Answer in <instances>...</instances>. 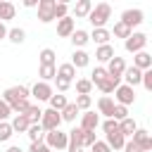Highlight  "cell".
Wrapping results in <instances>:
<instances>
[{"label":"cell","instance_id":"cell-1","mask_svg":"<svg viewBox=\"0 0 152 152\" xmlns=\"http://www.w3.org/2000/svg\"><path fill=\"white\" fill-rule=\"evenodd\" d=\"M109 17H112V5L109 2H97V5H93L90 14L86 19L93 24V28H104V24L109 21Z\"/></svg>","mask_w":152,"mask_h":152},{"label":"cell","instance_id":"cell-2","mask_svg":"<svg viewBox=\"0 0 152 152\" xmlns=\"http://www.w3.org/2000/svg\"><path fill=\"white\" fill-rule=\"evenodd\" d=\"M28 88L26 86H12V88H7L5 93H2V102L7 104V107H12L14 102H19V100H28Z\"/></svg>","mask_w":152,"mask_h":152},{"label":"cell","instance_id":"cell-3","mask_svg":"<svg viewBox=\"0 0 152 152\" xmlns=\"http://www.w3.org/2000/svg\"><path fill=\"white\" fill-rule=\"evenodd\" d=\"M59 126H62V116H59V112H55V109H43L40 128L48 133V131H57Z\"/></svg>","mask_w":152,"mask_h":152},{"label":"cell","instance_id":"cell-4","mask_svg":"<svg viewBox=\"0 0 152 152\" xmlns=\"http://www.w3.org/2000/svg\"><path fill=\"white\" fill-rule=\"evenodd\" d=\"M50 150H66V133L64 131H48L45 133V140H43Z\"/></svg>","mask_w":152,"mask_h":152},{"label":"cell","instance_id":"cell-5","mask_svg":"<svg viewBox=\"0 0 152 152\" xmlns=\"http://www.w3.org/2000/svg\"><path fill=\"white\" fill-rule=\"evenodd\" d=\"M145 45H147V33H131L126 40H124V48L128 50V52H140V50H145Z\"/></svg>","mask_w":152,"mask_h":152},{"label":"cell","instance_id":"cell-6","mask_svg":"<svg viewBox=\"0 0 152 152\" xmlns=\"http://www.w3.org/2000/svg\"><path fill=\"white\" fill-rule=\"evenodd\" d=\"M114 97H116V102H114V104H124V107H128V104H133V102H135V90H133L131 86L121 83V86L114 90Z\"/></svg>","mask_w":152,"mask_h":152},{"label":"cell","instance_id":"cell-7","mask_svg":"<svg viewBox=\"0 0 152 152\" xmlns=\"http://www.w3.org/2000/svg\"><path fill=\"white\" fill-rule=\"evenodd\" d=\"M38 19L43 24H50L55 19V0H40L38 2Z\"/></svg>","mask_w":152,"mask_h":152},{"label":"cell","instance_id":"cell-8","mask_svg":"<svg viewBox=\"0 0 152 152\" xmlns=\"http://www.w3.org/2000/svg\"><path fill=\"white\" fill-rule=\"evenodd\" d=\"M119 21L126 24V26L133 31V26H140V24H142V10H124Z\"/></svg>","mask_w":152,"mask_h":152},{"label":"cell","instance_id":"cell-9","mask_svg":"<svg viewBox=\"0 0 152 152\" xmlns=\"http://www.w3.org/2000/svg\"><path fill=\"white\" fill-rule=\"evenodd\" d=\"M38 102H45V100H50V95H52V86L50 83H45V81H38V83H33V88L28 90Z\"/></svg>","mask_w":152,"mask_h":152},{"label":"cell","instance_id":"cell-10","mask_svg":"<svg viewBox=\"0 0 152 152\" xmlns=\"http://www.w3.org/2000/svg\"><path fill=\"white\" fill-rule=\"evenodd\" d=\"M109 76H114V78H121L124 76V71H126V62H124V57H112L109 62H107V69H104Z\"/></svg>","mask_w":152,"mask_h":152},{"label":"cell","instance_id":"cell-11","mask_svg":"<svg viewBox=\"0 0 152 152\" xmlns=\"http://www.w3.org/2000/svg\"><path fill=\"white\" fill-rule=\"evenodd\" d=\"M133 142H135L142 152H150V150H152V135H150V131L138 128V131L133 133Z\"/></svg>","mask_w":152,"mask_h":152},{"label":"cell","instance_id":"cell-12","mask_svg":"<svg viewBox=\"0 0 152 152\" xmlns=\"http://www.w3.org/2000/svg\"><path fill=\"white\" fill-rule=\"evenodd\" d=\"M133 66H135V69H140V71L152 69V55H150V52H145V50L135 52V55H133Z\"/></svg>","mask_w":152,"mask_h":152},{"label":"cell","instance_id":"cell-13","mask_svg":"<svg viewBox=\"0 0 152 152\" xmlns=\"http://www.w3.org/2000/svg\"><path fill=\"white\" fill-rule=\"evenodd\" d=\"M97 126H100V116H97L95 112L88 109V112L81 114V126H78V128H83V131H95Z\"/></svg>","mask_w":152,"mask_h":152},{"label":"cell","instance_id":"cell-14","mask_svg":"<svg viewBox=\"0 0 152 152\" xmlns=\"http://www.w3.org/2000/svg\"><path fill=\"white\" fill-rule=\"evenodd\" d=\"M74 31H76L74 17H64V19H59V21H57V36H62V38H69Z\"/></svg>","mask_w":152,"mask_h":152},{"label":"cell","instance_id":"cell-15","mask_svg":"<svg viewBox=\"0 0 152 152\" xmlns=\"http://www.w3.org/2000/svg\"><path fill=\"white\" fill-rule=\"evenodd\" d=\"M88 62H90V55H88L86 50H74L69 64H71L74 69H83V66H88Z\"/></svg>","mask_w":152,"mask_h":152},{"label":"cell","instance_id":"cell-16","mask_svg":"<svg viewBox=\"0 0 152 152\" xmlns=\"http://www.w3.org/2000/svg\"><path fill=\"white\" fill-rule=\"evenodd\" d=\"M121 78H126V86H138L140 81H142V71L140 69H135V66H126V71H124V76Z\"/></svg>","mask_w":152,"mask_h":152},{"label":"cell","instance_id":"cell-17","mask_svg":"<svg viewBox=\"0 0 152 152\" xmlns=\"http://www.w3.org/2000/svg\"><path fill=\"white\" fill-rule=\"evenodd\" d=\"M90 10H93V2H90V0H78V2L74 5V10H71V12H74V17H76V19H83V17H88V14H90Z\"/></svg>","mask_w":152,"mask_h":152},{"label":"cell","instance_id":"cell-18","mask_svg":"<svg viewBox=\"0 0 152 152\" xmlns=\"http://www.w3.org/2000/svg\"><path fill=\"white\" fill-rule=\"evenodd\" d=\"M69 38H71V43H74V48H76V50H83V45L90 40L88 31H83V28H76V31H74Z\"/></svg>","mask_w":152,"mask_h":152},{"label":"cell","instance_id":"cell-19","mask_svg":"<svg viewBox=\"0 0 152 152\" xmlns=\"http://www.w3.org/2000/svg\"><path fill=\"white\" fill-rule=\"evenodd\" d=\"M55 78H62V81H69V83H71V81L76 78V69H74L69 62H66V64H59V66H57V76H55Z\"/></svg>","mask_w":152,"mask_h":152},{"label":"cell","instance_id":"cell-20","mask_svg":"<svg viewBox=\"0 0 152 152\" xmlns=\"http://www.w3.org/2000/svg\"><path fill=\"white\" fill-rule=\"evenodd\" d=\"M97 109H100V114H104L107 119H112V112H114V100H112L109 95H102V97L97 100Z\"/></svg>","mask_w":152,"mask_h":152},{"label":"cell","instance_id":"cell-21","mask_svg":"<svg viewBox=\"0 0 152 152\" xmlns=\"http://www.w3.org/2000/svg\"><path fill=\"white\" fill-rule=\"evenodd\" d=\"M10 126H12V131H17V133H26L28 131V119L24 116V114H14V119L10 121Z\"/></svg>","mask_w":152,"mask_h":152},{"label":"cell","instance_id":"cell-22","mask_svg":"<svg viewBox=\"0 0 152 152\" xmlns=\"http://www.w3.org/2000/svg\"><path fill=\"white\" fill-rule=\"evenodd\" d=\"M138 131V124H135V119H131V116H126L124 121H119V133L126 138V135H133Z\"/></svg>","mask_w":152,"mask_h":152},{"label":"cell","instance_id":"cell-23","mask_svg":"<svg viewBox=\"0 0 152 152\" xmlns=\"http://www.w3.org/2000/svg\"><path fill=\"white\" fill-rule=\"evenodd\" d=\"M14 14H17V7L7 0H0V21L5 24L7 19H14Z\"/></svg>","mask_w":152,"mask_h":152},{"label":"cell","instance_id":"cell-24","mask_svg":"<svg viewBox=\"0 0 152 152\" xmlns=\"http://www.w3.org/2000/svg\"><path fill=\"white\" fill-rule=\"evenodd\" d=\"M88 36H90V40H95L97 45H107L109 38H112V33H109L107 28H93V33H88Z\"/></svg>","mask_w":152,"mask_h":152},{"label":"cell","instance_id":"cell-25","mask_svg":"<svg viewBox=\"0 0 152 152\" xmlns=\"http://www.w3.org/2000/svg\"><path fill=\"white\" fill-rule=\"evenodd\" d=\"M26 135H28L31 142H43V140H45V131L40 128V124H31L28 131H26Z\"/></svg>","mask_w":152,"mask_h":152},{"label":"cell","instance_id":"cell-26","mask_svg":"<svg viewBox=\"0 0 152 152\" xmlns=\"http://www.w3.org/2000/svg\"><path fill=\"white\" fill-rule=\"evenodd\" d=\"M104 142H107V147H109V150H124V142H126V138H124V135L116 131V133H109Z\"/></svg>","mask_w":152,"mask_h":152},{"label":"cell","instance_id":"cell-27","mask_svg":"<svg viewBox=\"0 0 152 152\" xmlns=\"http://www.w3.org/2000/svg\"><path fill=\"white\" fill-rule=\"evenodd\" d=\"M112 57H114V48H112L109 43H107V45H100V48L95 50V59H97V62H109Z\"/></svg>","mask_w":152,"mask_h":152},{"label":"cell","instance_id":"cell-28","mask_svg":"<svg viewBox=\"0 0 152 152\" xmlns=\"http://www.w3.org/2000/svg\"><path fill=\"white\" fill-rule=\"evenodd\" d=\"M119 86H121V78H114V76H107V78H104V81H102V83H100L97 88H100L102 93H107V95H109V93H114V90H116Z\"/></svg>","mask_w":152,"mask_h":152},{"label":"cell","instance_id":"cell-29","mask_svg":"<svg viewBox=\"0 0 152 152\" xmlns=\"http://www.w3.org/2000/svg\"><path fill=\"white\" fill-rule=\"evenodd\" d=\"M48 102H50V109H55V112H62V109L69 104V102H66V95H62V93H57V95L52 93Z\"/></svg>","mask_w":152,"mask_h":152},{"label":"cell","instance_id":"cell-30","mask_svg":"<svg viewBox=\"0 0 152 152\" xmlns=\"http://www.w3.org/2000/svg\"><path fill=\"white\" fill-rule=\"evenodd\" d=\"M7 40L14 43V45H21V43L26 40V31L19 28V26H17V28H10V31H7Z\"/></svg>","mask_w":152,"mask_h":152},{"label":"cell","instance_id":"cell-31","mask_svg":"<svg viewBox=\"0 0 152 152\" xmlns=\"http://www.w3.org/2000/svg\"><path fill=\"white\" fill-rule=\"evenodd\" d=\"M38 57H40V66H55V57L57 55H55L52 48H43Z\"/></svg>","mask_w":152,"mask_h":152},{"label":"cell","instance_id":"cell-32","mask_svg":"<svg viewBox=\"0 0 152 152\" xmlns=\"http://www.w3.org/2000/svg\"><path fill=\"white\" fill-rule=\"evenodd\" d=\"M59 116H62V121H69V124H71V121H76V116H78V107H76L74 102H69V104L59 112Z\"/></svg>","mask_w":152,"mask_h":152},{"label":"cell","instance_id":"cell-33","mask_svg":"<svg viewBox=\"0 0 152 152\" xmlns=\"http://www.w3.org/2000/svg\"><path fill=\"white\" fill-rule=\"evenodd\" d=\"M24 116L28 119V124H40V116H43V109L38 107V104H31L26 112H24Z\"/></svg>","mask_w":152,"mask_h":152},{"label":"cell","instance_id":"cell-34","mask_svg":"<svg viewBox=\"0 0 152 152\" xmlns=\"http://www.w3.org/2000/svg\"><path fill=\"white\" fill-rule=\"evenodd\" d=\"M107 76H109V74H107V71H104V66H95V69H93V74H90V78H88V81H90V83H93V86H100V83H102V81H104V78H107Z\"/></svg>","mask_w":152,"mask_h":152},{"label":"cell","instance_id":"cell-35","mask_svg":"<svg viewBox=\"0 0 152 152\" xmlns=\"http://www.w3.org/2000/svg\"><path fill=\"white\" fill-rule=\"evenodd\" d=\"M109 33H114L116 38H124V40H126V38H128V36H131L133 31H131V28H128L126 24H121V21H116V24H114V31H109Z\"/></svg>","mask_w":152,"mask_h":152},{"label":"cell","instance_id":"cell-36","mask_svg":"<svg viewBox=\"0 0 152 152\" xmlns=\"http://www.w3.org/2000/svg\"><path fill=\"white\" fill-rule=\"evenodd\" d=\"M38 76H40V81H52L55 76H57V66H40L38 69Z\"/></svg>","mask_w":152,"mask_h":152},{"label":"cell","instance_id":"cell-37","mask_svg":"<svg viewBox=\"0 0 152 152\" xmlns=\"http://www.w3.org/2000/svg\"><path fill=\"white\" fill-rule=\"evenodd\" d=\"M74 104L78 107V112H88L90 104H93V97H90V95H76V102H74Z\"/></svg>","mask_w":152,"mask_h":152},{"label":"cell","instance_id":"cell-38","mask_svg":"<svg viewBox=\"0 0 152 152\" xmlns=\"http://www.w3.org/2000/svg\"><path fill=\"white\" fill-rule=\"evenodd\" d=\"M90 90H93V83L88 78H78L76 81V93L78 95H90Z\"/></svg>","mask_w":152,"mask_h":152},{"label":"cell","instance_id":"cell-39","mask_svg":"<svg viewBox=\"0 0 152 152\" xmlns=\"http://www.w3.org/2000/svg\"><path fill=\"white\" fill-rule=\"evenodd\" d=\"M64 17H69V5L66 2H55V19L59 21Z\"/></svg>","mask_w":152,"mask_h":152},{"label":"cell","instance_id":"cell-40","mask_svg":"<svg viewBox=\"0 0 152 152\" xmlns=\"http://www.w3.org/2000/svg\"><path fill=\"white\" fill-rule=\"evenodd\" d=\"M126 116H128V107H124V104H114L112 119H114V121H124Z\"/></svg>","mask_w":152,"mask_h":152},{"label":"cell","instance_id":"cell-41","mask_svg":"<svg viewBox=\"0 0 152 152\" xmlns=\"http://www.w3.org/2000/svg\"><path fill=\"white\" fill-rule=\"evenodd\" d=\"M12 126L7 124V121H0V142H7L10 138H12Z\"/></svg>","mask_w":152,"mask_h":152},{"label":"cell","instance_id":"cell-42","mask_svg":"<svg viewBox=\"0 0 152 152\" xmlns=\"http://www.w3.org/2000/svg\"><path fill=\"white\" fill-rule=\"evenodd\" d=\"M28 107H31V102H28V100H19V102H14L10 109H12V114H24Z\"/></svg>","mask_w":152,"mask_h":152},{"label":"cell","instance_id":"cell-43","mask_svg":"<svg viewBox=\"0 0 152 152\" xmlns=\"http://www.w3.org/2000/svg\"><path fill=\"white\" fill-rule=\"evenodd\" d=\"M102 131L109 135V133H116L119 131V121H114V119H107L104 124H102Z\"/></svg>","mask_w":152,"mask_h":152},{"label":"cell","instance_id":"cell-44","mask_svg":"<svg viewBox=\"0 0 152 152\" xmlns=\"http://www.w3.org/2000/svg\"><path fill=\"white\" fill-rule=\"evenodd\" d=\"M95 140H97L95 131H83V147H90V145H93Z\"/></svg>","mask_w":152,"mask_h":152},{"label":"cell","instance_id":"cell-45","mask_svg":"<svg viewBox=\"0 0 152 152\" xmlns=\"http://www.w3.org/2000/svg\"><path fill=\"white\" fill-rule=\"evenodd\" d=\"M90 152H112V150L107 147V142H104V140H95V142L90 145Z\"/></svg>","mask_w":152,"mask_h":152},{"label":"cell","instance_id":"cell-46","mask_svg":"<svg viewBox=\"0 0 152 152\" xmlns=\"http://www.w3.org/2000/svg\"><path fill=\"white\" fill-rule=\"evenodd\" d=\"M140 83L145 86V90H152V69L142 71V81H140Z\"/></svg>","mask_w":152,"mask_h":152},{"label":"cell","instance_id":"cell-47","mask_svg":"<svg viewBox=\"0 0 152 152\" xmlns=\"http://www.w3.org/2000/svg\"><path fill=\"white\" fill-rule=\"evenodd\" d=\"M28 152H52L45 142H31V147H28Z\"/></svg>","mask_w":152,"mask_h":152},{"label":"cell","instance_id":"cell-48","mask_svg":"<svg viewBox=\"0 0 152 152\" xmlns=\"http://www.w3.org/2000/svg\"><path fill=\"white\" fill-rule=\"evenodd\" d=\"M12 116V109L2 102V97H0V121H5V119H10Z\"/></svg>","mask_w":152,"mask_h":152},{"label":"cell","instance_id":"cell-49","mask_svg":"<svg viewBox=\"0 0 152 152\" xmlns=\"http://www.w3.org/2000/svg\"><path fill=\"white\" fill-rule=\"evenodd\" d=\"M124 152H142V150H140L133 140H126V142H124Z\"/></svg>","mask_w":152,"mask_h":152},{"label":"cell","instance_id":"cell-50","mask_svg":"<svg viewBox=\"0 0 152 152\" xmlns=\"http://www.w3.org/2000/svg\"><path fill=\"white\" fill-rule=\"evenodd\" d=\"M55 81H57V90H59V93H66L69 86H71L69 81H62V78H55Z\"/></svg>","mask_w":152,"mask_h":152},{"label":"cell","instance_id":"cell-51","mask_svg":"<svg viewBox=\"0 0 152 152\" xmlns=\"http://www.w3.org/2000/svg\"><path fill=\"white\" fill-rule=\"evenodd\" d=\"M7 31H10V28H7V26L0 21V40H2V38H7Z\"/></svg>","mask_w":152,"mask_h":152},{"label":"cell","instance_id":"cell-52","mask_svg":"<svg viewBox=\"0 0 152 152\" xmlns=\"http://www.w3.org/2000/svg\"><path fill=\"white\" fill-rule=\"evenodd\" d=\"M24 7H38V2H36V0H26V2H24Z\"/></svg>","mask_w":152,"mask_h":152},{"label":"cell","instance_id":"cell-53","mask_svg":"<svg viewBox=\"0 0 152 152\" xmlns=\"http://www.w3.org/2000/svg\"><path fill=\"white\" fill-rule=\"evenodd\" d=\"M7 152H24L21 147H17V145H12V147H7Z\"/></svg>","mask_w":152,"mask_h":152}]
</instances>
